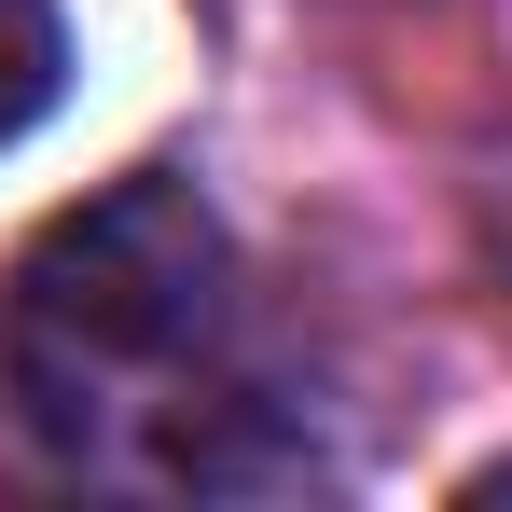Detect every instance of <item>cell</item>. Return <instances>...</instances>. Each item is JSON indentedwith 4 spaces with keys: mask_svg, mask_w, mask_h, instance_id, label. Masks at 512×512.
<instances>
[{
    "mask_svg": "<svg viewBox=\"0 0 512 512\" xmlns=\"http://www.w3.org/2000/svg\"><path fill=\"white\" fill-rule=\"evenodd\" d=\"M236 263L180 180H111L14 263V402L84 471H194V429L222 416Z\"/></svg>",
    "mask_w": 512,
    "mask_h": 512,
    "instance_id": "obj_1",
    "label": "cell"
},
{
    "mask_svg": "<svg viewBox=\"0 0 512 512\" xmlns=\"http://www.w3.org/2000/svg\"><path fill=\"white\" fill-rule=\"evenodd\" d=\"M56 70H70L56 0H0V139H28V125L56 111Z\"/></svg>",
    "mask_w": 512,
    "mask_h": 512,
    "instance_id": "obj_2",
    "label": "cell"
}]
</instances>
